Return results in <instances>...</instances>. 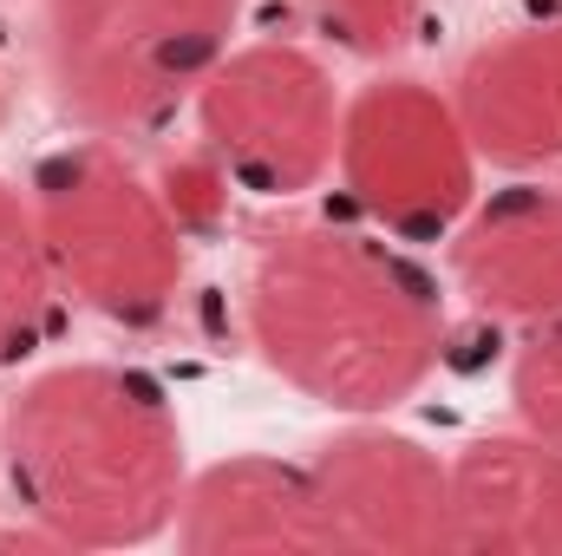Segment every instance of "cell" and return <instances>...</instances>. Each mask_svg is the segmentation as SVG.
Instances as JSON below:
<instances>
[{"instance_id": "obj_1", "label": "cell", "mask_w": 562, "mask_h": 556, "mask_svg": "<svg viewBox=\"0 0 562 556\" xmlns=\"http://www.w3.org/2000/svg\"><path fill=\"white\" fill-rule=\"evenodd\" d=\"M243 314L269 374L353 419L413 400L445 354L438 281L393 236L347 223H294L262 236Z\"/></svg>"}, {"instance_id": "obj_2", "label": "cell", "mask_w": 562, "mask_h": 556, "mask_svg": "<svg viewBox=\"0 0 562 556\" xmlns=\"http://www.w3.org/2000/svg\"><path fill=\"white\" fill-rule=\"evenodd\" d=\"M13 504L72 551L150 544L177 524L190 465L170 393L119 360L33 374L0 425Z\"/></svg>"}, {"instance_id": "obj_3", "label": "cell", "mask_w": 562, "mask_h": 556, "mask_svg": "<svg viewBox=\"0 0 562 556\" xmlns=\"http://www.w3.org/2000/svg\"><path fill=\"white\" fill-rule=\"evenodd\" d=\"M243 0H46V79L92 138L164 132L229 53Z\"/></svg>"}, {"instance_id": "obj_4", "label": "cell", "mask_w": 562, "mask_h": 556, "mask_svg": "<svg viewBox=\"0 0 562 556\" xmlns=\"http://www.w3.org/2000/svg\"><path fill=\"white\" fill-rule=\"evenodd\" d=\"M33 216L59 288L112 327H157L183 288V230L119 138H72L33 170Z\"/></svg>"}, {"instance_id": "obj_5", "label": "cell", "mask_w": 562, "mask_h": 556, "mask_svg": "<svg viewBox=\"0 0 562 556\" xmlns=\"http://www.w3.org/2000/svg\"><path fill=\"white\" fill-rule=\"evenodd\" d=\"M334 170L347 203L393 243H438L477 203V151L445 92L373 79L347 99Z\"/></svg>"}, {"instance_id": "obj_6", "label": "cell", "mask_w": 562, "mask_h": 556, "mask_svg": "<svg viewBox=\"0 0 562 556\" xmlns=\"http://www.w3.org/2000/svg\"><path fill=\"white\" fill-rule=\"evenodd\" d=\"M190 105L203 151L249 197H301L334 170L347 99L327 59L294 40H256L223 53Z\"/></svg>"}, {"instance_id": "obj_7", "label": "cell", "mask_w": 562, "mask_h": 556, "mask_svg": "<svg viewBox=\"0 0 562 556\" xmlns=\"http://www.w3.org/2000/svg\"><path fill=\"white\" fill-rule=\"evenodd\" d=\"M314 491L334 531V551H445L451 524V465L393 425H347L314 452Z\"/></svg>"}, {"instance_id": "obj_8", "label": "cell", "mask_w": 562, "mask_h": 556, "mask_svg": "<svg viewBox=\"0 0 562 556\" xmlns=\"http://www.w3.org/2000/svg\"><path fill=\"white\" fill-rule=\"evenodd\" d=\"M451 112L471 151L504 170L562 164V20L484 40L451 79Z\"/></svg>"}, {"instance_id": "obj_9", "label": "cell", "mask_w": 562, "mask_h": 556, "mask_svg": "<svg viewBox=\"0 0 562 556\" xmlns=\"http://www.w3.org/2000/svg\"><path fill=\"white\" fill-rule=\"evenodd\" d=\"M451 281L497 321H557L562 314V190L510 184L458 216Z\"/></svg>"}, {"instance_id": "obj_10", "label": "cell", "mask_w": 562, "mask_h": 556, "mask_svg": "<svg viewBox=\"0 0 562 556\" xmlns=\"http://www.w3.org/2000/svg\"><path fill=\"white\" fill-rule=\"evenodd\" d=\"M177 544L196 556H281V551H334L321 491L307 465L288 458H223L183 485Z\"/></svg>"}, {"instance_id": "obj_11", "label": "cell", "mask_w": 562, "mask_h": 556, "mask_svg": "<svg viewBox=\"0 0 562 556\" xmlns=\"http://www.w3.org/2000/svg\"><path fill=\"white\" fill-rule=\"evenodd\" d=\"M445 551L562 556V445L537 432H497L451 465Z\"/></svg>"}, {"instance_id": "obj_12", "label": "cell", "mask_w": 562, "mask_h": 556, "mask_svg": "<svg viewBox=\"0 0 562 556\" xmlns=\"http://www.w3.org/2000/svg\"><path fill=\"white\" fill-rule=\"evenodd\" d=\"M59 276L33 216V197L0 184V367H20L46 347L59 321Z\"/></svg>"}, {"instance_id": "obj_13", "label": "cell", "mask_w": 562, "mask_h": 556, "mask_svg": "<svg viewBox=\"0 0 562 556\" xmlns=\"http://www.w3.org/2000/svg\"><path fill=\"white\" fill-rule=\"evenodd\" d=\"M301 13L340 53H353V59H393V53L413 46V33H419V20H425V0H301Z\"/></svg>"}, {"instance_id": "obj_14", "label": "cell", "mask_w": 562, "mask_h": 556, "mask_svg": "<svg viewBox=\"0 0 562 556\" xmlns=\"http://www.w3.org/2000/svg\"><path fill=\"white\" fill-rule=\"evenodd\" d=\"M510 400L524 432L562 445V314L557 321H537L517 347V367H510Z\"/></svg>"}, {"instance_id": "obj_15", "label": "cell", "mask_w": 562, "mask_h": 556, "mask_svg": "<svg viewBox=\"0 0 562 556\" xmlns=\"http://www.w3.org/2000/svg\"><path fill=\"white\" fill-rule=\"evenodd\" d=\"M157 190H164V203H170V216H177L183 236H210V230H223L236 184H229V170H223L210 151H183V157L164 164Z\"/></svg>"}, {"instance_id": "obj_16", "label": "cell", "mask_w": 562, "mask_h": 556, "mask_svg": "<svg viewBox=\"0 0 562 556\" xmlns=\"http://www.w3.org/2000/svg\"><path fill=\"white\" fill-rule=\"evenodd\" d=\"M0 119H7V99H0Z\"/></svg>"}]
</instances>
